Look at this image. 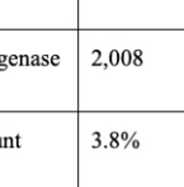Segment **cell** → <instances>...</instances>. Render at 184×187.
Wrapping results in <instances>:
<instances>
[{
  "mask_svg": "<svg viewBox=\"0 0 184 187\" xmlns=\"http://www.w3.org/2000/svg\"><path fill=\"white\" fill-rule=\"evenodd\" d=\"M142 56V50H135L133 51V57H141Z\"/></svg>",
  "mask_w": 184,
  "mask_h": 187,
  "instance_id": "4fadbf2b",
  "label": "cell"
},
{
  "mask_svg": "<svg viewBox=\"0 0 184 187\" xmlns=\"http://www.w3.org/2000/svg\"><path fill=\"white\" fill-rule=\"evenodd\" d=\"M8 61H9V64H10L12 66L18 65V64H19V56H17V55H10Z\"/></svg>",
  "mask_w": 184,
  "mask_h": 187,
  "instance_id": "8992f818",
  "label": "cell"
},
{
  "mask_svg": "<svg viewBox=\"0 0 184 187\" xmlns=\"http://www.w3.org/2000/svg\"><path fill=\"white\" fill-rule=\"evenodd\" d=\"M121 137H122V140H128V134H127V131H123L122 134H121Z\"/></svg>",
  "mask_w": 184,
  "mask_h": 187,
  "instance_id": "2e32d148",
  "label": "cell"
},
{
  "mask_svg": "<svg viewBox=\"0 0 184 187\" xmlns=\"http://www.w3.org/2000/svg\"><path fill=\"white\" fill-rule=\"evenodd\" d=\"M132 146H133L135 149H138V148H140V141H138V140L132 141Z\"/></svg>",
  "mask_w": 184,
  "mask_h": 187,
  "instance_id": "ac0fdd59",
  "label": "cell"
},
{
  "mask_svg": "<svg viewBox=\"0 0 184 187\" xmlns=\"http://www.w3.org/2000/svg\"><path fill=\"white\" fill-rule=\"evenodd\" d=\"M31 65L32 66H38L41 65V57L38 55H33L31 57Z\"/></svg>",
  "mask_w": 184,
  "mask_h": 187,
  "instance_id": "5b68a950",
  "label": "cell"
},
{
  "mask_svg": "<svg viewBox=\"0 0 184 187\" xmlns=\"http://www.w3.org/2000/svg\"><path fill=\"white\" fill-rule=\"evenodd\" d=\"M103 68L107 69V68H108V64H105V62H104V64H103Z\"/></svg>",
  "mask_w": 184,
  "mask_h": 187,
  "instance_id": "7402d4cb",
  "label": "cell"
},
{
  "mask_svg": "<svg viewBox=\"0 0 184 187\" xmlns=\"http://www.w3.org/2000/svg\"><path fill=\"white\" fill-rule=\"evenodd\" d=\"M48 64H50V57H48L47 55H43L41 57V65L42 66H47Z\"/></svg>",
  "mask_w": 184,
  "mask_h": 187,
  "instance_id": "ba28073f",
  "label": "cell"
},
{
  "mask_svg": "<svg viewBox=\"0 0 184 187\" xmlns=\"http://www.w3.org/2000/svg\"><path fill=\"white\" fill-rule=\"evenodd\" d=\"M20 139H22L20 135H15L14 136V143H15V146H17V148H20L22 146L20 145Z\"/></svg>",
  "mask_w": 184,
  "mask_h": 187,
  "instance_id": "8fae6325",
  "label": "cell"
},
{
  "mask_svg": "<svg viewBox=\"0 0 184 187\" xmlns=\"http://www.w3.org/2000/svg\"><path fill=\"white\" fill-rule=\"evenodd\" d=\"M14 137L12 136H5L3 137V148H14Z\"/></svg>",
  "mask_w": 184,
  "mask_h": 187,
  "instance_id": "3957f363",
  "label": "cell"
},
{
  "mask_svg": "<svg viewBox=\"0 0 184 187\" xmlns=\"http://www.w3.org/2000/svg\"><path fill=\"white\" fill-rule=\"evenodd\" d=\"M109 146H111V148H113V149H116V148L120 146V143H118L117 140H112V141H111V144H109Z\"/></svg>",
  "mask_w": 184,
  "mask_h": 187,
  "instance_id": "7c38bea8",
  "label": "cell"
},
{
  "mask_svg": "<svg viewBox=\"0 0 184 187\" xmlns=\"http://www.w3.org/2000/svg\"><path fill=\"white\" fill-rule=\"evenodd\" d=\"M0 148H3V137H0Z\"/></svg>",
  "mask_w": 184,
  "mask_h": 187,
  "instance_id": "44dd1931",
  "label": "cell"
},
{
  "mask_svg": "<svg viewBox=\"0 0 184 187\" xmlns=\"http://www.w3.org/2000/svg\"><path fill=\"white\" fill-rule=\"evenodd\" d=\"M93 137H94V139H100V134H99V132H94V134H93Z\"/></svg>",
  "mask_w": 184,
  "mask_h": 187,
  "instance_id": "ffe728a7",
  "label": "cell"
},
{
  "mask_svg": "<svg viewBox=\"0 0 184 187\" xmlns=\"http://www.w3.org/2000/svg\"><path fill=\"white\" fill-rule=\"evenodd\" d=\"M109 136H111L112 140H117V137H118V132H117V131H112V132L109 134Z\"/></svg>",
  "mask_w": 184,
  "mask_h": 187,
  "instance_id": "9a60e30c",
  "label": "cell"
},
{
  "mask_svg": "<svg viewBox=\"0 0 184 187\" xmlns=\"http://www.w3.org/2000/svg\"><path fill=\"white\" fill-rule=\"evenodd\" d=\"M121 61H122V64L124 66H128L129 64L133 61L131 51H129V50H123L122 53H121Z\"/></svg>",
  "mask_w": 184,
  "mask_h": 187,
  "instance_id": "6da1fadb",
  "label": "cell"
},
{
  "mask_svg": "<svg viewBox=\"0 0 184 187\" xmlns=\"http://www.w3.org/2000/svg\"><path fill=\"white\" fill-rule=\"evenodd\" d=\"M9 60V56L7 55H0V64H5V61Z\"/></svg>",
  "mask_w": 184,
  "mask_h": 187,
  "instance_id": "5bb4252c",
  "label": "cell"
},
{
  "mask_svg": "<svg viewBox=\"0 0 184 187\" xmlns=\"http://www.w3.org/2000/svg\"><path fill=\"white\" fill-rule=\"evenodd\" d=\"M50 62L52 64L53 66H57L58 64H60V56H58V55H53V56H51Z\"/></svg>",
  "mask_w": 184,
  "mask_h": 187,
  "instance_id": "52a82bcc",
  "label": "cell"
},
{
  "mask_svg": "<svg viewBox=\"0 0 184 187\" xmlns=\"http://www.w3.org/2000/svg\"><path fill=\"white\" fill-rule=\"evenodd\" d=\"M19 65H22V66H28V65H31V59H29V56H27V55H20L19 56Z\"/></svg>",
  "mask_w": 184,
  "mask_h": 187,
  "instance_id": "277c9868",
  "label": "cell"
},
{
  "mask_svg": "<svg viewBox=\"0 0 184 187\" xmlns=\"http://www.w3.org/2000/svg\"><path fill=\"white\" fill-rule=\"evenodd\" d=\"M132 62H133V65H136V66H141L144 61H142L141 57H133V61Z\"/></svg>",
  "mask_w": 184,
  "mask_h": 187,
  "instance_id": "9c48e42d",
  "label": "cell"
},
{
  "mask_svg": "<svg viewBox=\"0 0 184 187\" xmlns=\"http://www.w3.org/2000/svg\"><path fill=\"white\" fill-rule=\"evenodd\" d=\"M121 60V56H120V52L117 50H112L111 53H109V62L112 66H117L118 62Z\"/></svg>",
  "mask_w": 184,
  "mask_h": 187,
  "instance_id": "7a4b0ae2",
  "label": "cell"
},
{
  "mask_svg": "<svg viewBox=\"0 0 184 187\" xmlns=\"http://www.w3.org/2000/svg\"><path fill=\"white\" fill-rule=\"evenodd\" d=\"M8 70V65L7 64H0V71H5Z\"/></svg>",
  "mask_w": 184,
  "mask_h": 187,
  "instance_id": "e0dca14e",
  "label": "cell"
},
{
  "mask_svg": "<svg viewBox=\"0 0 184 187\" xmlns=\"http://www.w3.org/2000/svg\"><path fill=\"white\" fill-rule=\"evenodd\" d=\"M93 55H96V59H95V62H93V64H98V60L100 59V55H102V52H100V50H93Z\"/></svg>",
  "mask_w": 184,
  "mask_h": 187,
  "instance_id": "30bf717a",
  "label": "cell"
},
{
  "mask_svg": "<svg viewBox=\"0 0 184 187\" xmlns=\"http://www.w3.org/2000/svg\"><path fill=\"white\" fill-rule=\"evenodd\" d=\"M98 146H100V139H96L94 145H93V148H98Z\"/></svg>",
  "mask_w": 184,
  "mask_h": 187,
  "instance_id": "d6986e66",
  "label": "cell"
}]
</instances>
